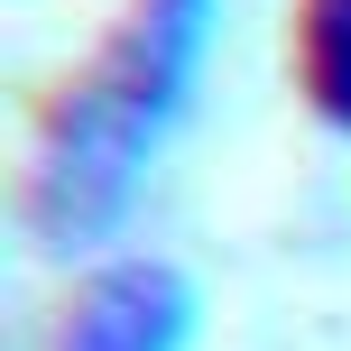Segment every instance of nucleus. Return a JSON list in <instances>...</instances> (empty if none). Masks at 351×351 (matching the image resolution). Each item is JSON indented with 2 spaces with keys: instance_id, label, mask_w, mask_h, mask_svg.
I'll return each mask as SVG.
<instances>
[{
  "instance_id": "nucleus-1",
  "label": "nucleus",
  "mask_w": 351,
  "mask_h": 351,
  "mask_svg": "<svg viewBox=\"0 0 351 351\" xmlns=\"http://www.w3.org/2000/svg\"><path fill=\"white\" fill-rule=\"evenodd\" d=\"M213 28H222V0H130L102 56L56 93L28 167V213L56 250L121 231V213L139 204L158 148L176 139L194 84H204Z\"/></svg>"
},
{
  "instance_id": "nucleus-2",
  "label": "nucleus",
  "mask_w": 351,
  "mask_h": 351,
  "mask_svg": "<svg viewBox=\"0 0 351 351\" xmlns=\"http://www.w3.org/2000/svg\"><path fill=\"white\" fill-rule=\"evenodd\" d=\"M56 351H194V287L167 259H102L65 296Z\"/></svg>"
},
{
  "instance_id": "nucleus-3",
  "label": "nucleus",
  "mask_w": 351,
  "mask_h": 351,
  "mask_svg": "<svg viewBox=\"0 0 351 351\" xmlns=\"http://www.w3.org/2000/svg\"><path fill=\"white\" fill-rule=\"evenodd\" d=\"M296 84L333 130H351V0H296Z\"/></svg>"
}]
</instances>
